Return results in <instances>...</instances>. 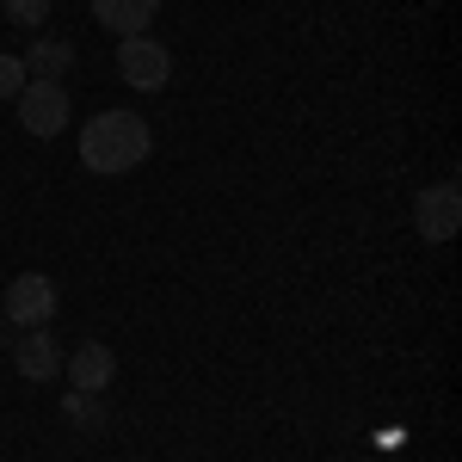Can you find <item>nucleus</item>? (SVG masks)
Segmentation results:
<instances>
[{"mask_svg":"<svg viewBox=\"0 0 462 462\" xmlns=\"http://www.w3.org/2000/svg\"><path fill=\"white\" fill-rule=\"evenodd\" d=\"M154 154V130L136 111H99L80 130V167L87 173H130Z\"/></svg>","mask_w":462,"mask_h":462,"instance_id":"obj_1","label":"nucleus"},{"mask_svg":"<svg viewBox=\"0 0 462 462\" xmlns=\"http://www.w3.org/2000/svg\"><path fill=\"white\" fill-rule=\"evenodd\" d=\"M69 87L62 80H25L19 87V124H25V136H37V143H50V136H62L69 130Z\"/></svg>","mask_w":462,"mask_h":462,"instance_id":"obj_2","label":"nucleus"},{"mask_svg":"<svg viewBox=\"0 0 462 462\" xmlns=\"http://www.w3.org/2000/svg\"><path fill=\"white\" fill-rule=\"evenodd\" d=\"M117 74L136 93H161L173 80V50L161 37H117Z\"/></svg>","mask_w":462,"mask_h":462,"instance_id":"obj_3","label":"nucleus"},{"mask_svg":"<svg viewBox=\"0 0 462 462\" xmlns=\"http://www.w3.org/2000/svg\"><path fill=\"white\" fill-rule=\"evenodd\" d=\"M413 222H420V235H426V241H457V228H462V191H457V179L426 185V191H420V204H413Z\"/></svg>","mask_w":462,"mask_h":462,"instance_id":"obj_4","label":"nucleus"},{"mask_svg":"<svg viewBox=\"0 0 462 462\" xmlns=\"http://www.w3.org/2000/svg\"><path fill=\"white\" fill-rule=\"evenodd\" d=\"M56 284L43 278V272H25V278H13L6 284V320L13 327H50V315H56Z\"/></svg>","mask_w":462,"mask_h":462,"instance_id":"obj_5","label":"nucleus"},{"mask_svg":"<svg viewBox=\"0 0 462 462\" xmlns=\"http://www.w3.org/2000/svg\"><path fill=\"white\" fill-rule=\"evenodd\" d=\"M13 370H19L25 383H50V376L62 370V352H56V339H50L43 327H25V333L13 339Z\"/></svg>","mask_w":462,"mask_h":462,"instance_id":"obj_6","label":"nucleus"},{"mask_svg":"<svg viewBox=\"0 0 462 462\" xmlns=\"http://www.w3.org/2000/svg\"><path fill=\"white\" fill-rule=\"evenodd\" d=\"M69 376H74V389L106 394L111 376H117V352H111V346H99V339H80V346L69 352Z\"/></svg>","mask_w":462,"mask_h":462,"instance_id":"obj_7","label":"nucleus"},{"mask_svg":"<svg viewBox=\"0 0 462 462\" xmlns=\"http://www.w3.org/2000/svg\"><path fill=\"white\" fill-rule=\"evenodd\" d=\"M154 13H161V0H93V19L117 37H143Z\"/></svg>","mask_w":462,"mask_h":462,"instance_id":"obj_8","label":"nucleus"},{"mask_svg":"<svg viewBox=\"0 0 462 462\" xmlns=\"http://www.w3.org/2000/svg\"><path fill=\"white\" fill-rule=\"evenodd\" d=\"M69 62H74V43H62V37H37L32 62H25V80H62Z\"/></svg>","mask_w":462,"mask_h":462,"instance_id":"obj_9","label":"nucleus"},{"mask_svg":"<svg viewBox=\"0 0 462 462\" xmlns=\"http://www.w3.org/2000/svg\"><path fill=\"white\" fill-rule=\"evenodd\" d=\"M62 413H69L80 431H106V407H99V394H87V389H69Z\"/></svg>","mask_w":462,"mask_h":462,"instance_id":"obj_10","label":"nucleus"},{"mask_svg":"<svg viewBox=\"0 0 462 462\" xmlns=\"http://www.w3.org/2000/svg\"><path fill=\"white\" fill-rule=\"evenodd\" d=\"M6 19H13V25H43V19H50V0H6Z\"/></svg>","mask_w":462,"mask_h":462,"instance_id":"obj_11","label":"nucleus"},{"mask_svg":"<svg viewBox=\"0 0 462 462\" xmlns=\"http://www.w3.org/2000/svg\"><path fill=\"white\" fill-rule=\"evenodd\" d=\"M19 87H25V62L0 50V99H19Z\"/></svg>","mask_w":462,"mask_h":462,"instance_id":"obj_12","label":"nucleus"},{"mask_svg":"<svg viewBox=\"0 0 462 462\" xmlns=\"http://www.w3.org/2000/svg\"><path fill=\"white\" fill-rule=\"evenodd\" d=\"M6 339H13V320H0V346H6Z\"/></svg>","mask_w":462,"mask_h":462,"instance_id":"obj_13","label":"nucleus"}]
</instances>
